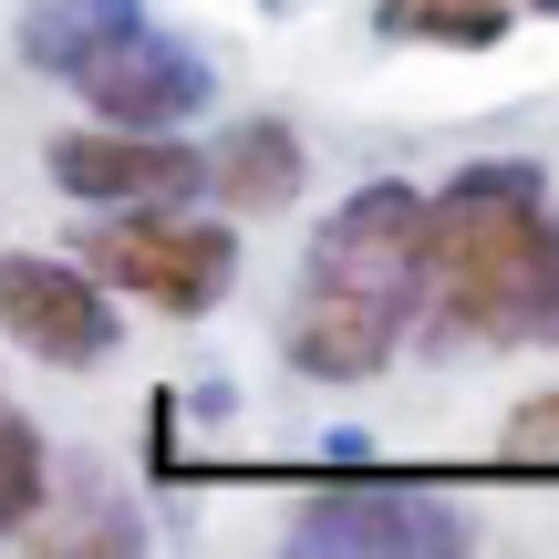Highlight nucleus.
Returning a JSON list of instances; mask_svg holds the SVG:
<instances>
[{
  "instance_id": "1",
  "label": "nucleus",
  "mask_w": 559,
  "mask_h": 559,
  "mask_svg": "<svg viewBox=\"0 0 559 559\" xmlns=\"http://www.w3.org/2000/svg\"><path fill=\"white\" fill-rule=\"evenodd\" d=\"M549 239V177L528 156H477L425 198V270H415V342L445 353H498L528 342Z\"/></svg>"
},
{
  "instance_id": "2",
  "label": "nucleus",
  "mask_w": 559,
  "mask_h": 559,
  "mask_svg": "<svg viewBox=\"0 0 559 559\" xmlns=\"http://www.w3.org/2000/svg\"><path fill=\"white\" fill-rule=\"evenodd\" d=\"M73 260L135 311L207 321L239 290V228L198 207H94V228H73Z\"/></svg>"
},
{
  "instance_id": "3",
  "label": "nucleus",
  "mask_w": 559,
  "mask_h": 559,
  "mask_svg": "<svg viewBox=\"0 0 559 559\" xmlns=\"http://www.w3.org/2000/svg\"><path fill=\"white\" fill-rule=\"evenodd\" d=\"M415 270H425V187L404 177H373L311 228L300 249V280L311 290H353V300H383V311L415 321Z\"/></svg>"
},
{
  "instance_id": "4",
  "label": "nucleus",
  "mask_w": 559,
  "mask_h": 559,
  "mask_svg": "<svg viewBox=\"0 0 559 559\" xmlns=\"http://www.w3.org/2000/svg\"><path fill=\"white\" fill-rule=\"evenodd\" d=\"M52 187L73 207H198L207 198V156L187 145V124H62L41 145Z\"/></svg>"
},
{
  "instance_id": "5",
  "label": "nucleus",
  "mask_w": 559,
  "mask_h": 559,
  "mask_svg": "<svg viewBox=\"0 0 559 559\" xmlns=\"http://www.w3.org/2000/svg\"><path fill=\"white\" fill-rule=\"evenodd\" d=\"M0 342H21L52 373H94L124 353V311L73 249H0Z\"/></svg>"
},
{
  "instance_id": "6",
  "label": "nucleus",
  "mask_w": 559,
  "mask_h": 559,
  "mask_svg": "<svg viewBox=\"0 0 559 559\" xmlns=\"http://www.w3.org/2000/svg\"><path fill=\"white\" fill-rule=\"evenodd\" d=\"M73 94L94 124H198L207 104H218V62L198 52L187 32H156V21H124V32H104L94 52L73 62Z\"/></svg>"
},
{
  "instance_id": "7",
  "label": "nucleus",
  "mask_w": 559,
  "mask_h": 559,
  "mask_svg": "<svg viewBox=\"0 0 559 559\" xmlns=\"http://www.w3.org/2000/svg\"><path fill=\"white\" fill-rule=\"evenodd\" d=\"M290 549L311 559H456L477 549V519L425 487H321L290 508Z\"/></svg>"
},
{
  "instance_id": "8",
  "label": "nucleus",
  "mask_w": 559,
  "mask_h": 559,
  "mask_svg": "<svg viewBox=\"0 0 559 559\" xmlns=\"http://www.w3.org/2000/svg\"><path fill=\"white\" fill-rule=\"evenodd\" d=\"M404 342H415V321H404V311L353 300V290H311V280H300V300L280 311V362L311 373V383H373Z\"/></svg>"
},
{
  "instance_id": "9",
  "label": "nucleus",
  "mask_w": 559,
  "mask_h": 559,
  "mask_svg": "<svg viewBox=\"0 0 559 559\" xmlns=\"http://www.w3.org/2000/svg\"><path fill=\"white\" fill-rule=\"evenodd\" d=\"M207 156V198L228 207V218H280V207H300V187H311V135H300L290 115H239L218 145H198Z\"/></svg>"
},
{
  "instance_id": "10",
  "label": "nucleus",
  "mask_w": 559,
  "mask_h": 559,
  "mask_svg": "<svg viewBox=\"0 0 559 559\" xmlns=\"http://www.w3.org/2000/svg\"><path fill=\"white\" fill-rule=\"evenodd\" d=\"M145 0H21V62H32V73H52V83H73V62L94 52L104 32H124V21H135Z\"/></svg>"
},
{
  "instance_id": "11",
  "label": "nucleus",
  "mask_w": 559,
  "mask_h": 559,
  "mask_svg": "<svg viewBox=\"0 0 559 559\" xmlns=\"http://www.w3.org/2000/svg\"><path fill=\"white\" fill-rule=\"evenodd\" d=\"M519 0H373V32L383 41H436V52H487L508 41Z\"/></svg>"
},
{
  "instance_id": "12",
  "label": "nucleus",
  "mask_w": 559,
  "mask_h": 559,
  "mask_svg": "<svg viewBox=\"0 0 559 559\" xmlns=\"http://www.w3.org/2000/svg\"><path fill=\"white\" fill-rule=\"evenodd\" d=\"M41 498H52V445H41L32 415L0 404V539H21L41 519Z\"/></svg>"
},
{
  "instance_id": "13",
  "label": "nucleus",
  "mask_w": 559,
  "mask_h": 559,
  "mask_svg": "<svg viewBox=\"0 0 559 559\" xmlns=\"http://www.w3.org/2000/svg\"><path fill=\"white\" fill-rule=\"evenodd\" d=\"M498 445H508V456H559V383H549V394H519V404H508Z\"/></svg>"
},
{
  "instance_id": "14",
  "label": "nucleus",
  "mask_w": 559,
  "mask_h": 559,
  "mask_svg": "<svg viewBox=\"0 0 559 559\" xmlns=\"http://www.w3.org/2000/svg\"><path fill=\"white\" fill-rule=\"evenodd\" d=\"M528 342L559 353V198H549V239H539V290H528Z\"/></svg>"
},
{
  "instance_id": "15",
  "label": "nucleus",
  "mask_w": 559,
  "mask_h": 559,
  "mask_svg": "<svg viewBox=\"0 0 559 559\" xmlns=\"http://www.w3.org/2000/svg\"><path fill=\"white\" fill-rule=\"evenodd\" d=\"M528 11H549V21H559V0H528Z\"/></svg>"
}]
</instances>
